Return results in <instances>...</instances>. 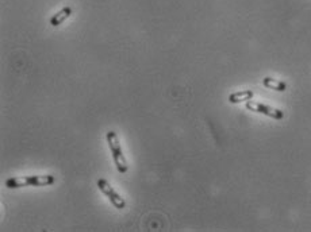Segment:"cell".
I'll return each instance as SVG.
<instances>
[{
    "instance_id": "3",
    "label": "cell",
    "mask_w": 311,
    "mask_h": 232,
    "mask_svg": "<svg viewBox=\"0 0 311 232\" xmlns=\"http://www.w3.org/2000/svg\"><path fill=\"white\" fill-rule=\"evenodd\" d=\"M96 185L97 188H99V191H100L103 194H106V196L108 197L110 202H111L112 205L117 208V209H123V208L126 207V201L123 200V197L119 196V194L114 191V188L110 185V182H108L107 180L100 178V180H97Z\"/></svg>"
},
{
    "instance_id": "5",
    "label": "cell",
    "mask_w": 311,
    "mask_h": 232,
    "mask_svg": "<svg viewBox=\"0 0 311 232\" xmlns=\"http://www.w3.org/2000/svg\"><path fill=\"white\" fill-rule=\"evenodd\" d=\"M71 15H72L71 7H64L62 10H60L57 14H54V15L51 16L50 25L53 26V27H57V26L61 25L64 20H67Z\"/></svg>"
},
{
    "instance_id": "7",
    "label": "cell",
    "mask_w": 311,
    "mask_h": 232,
    "mask_svg": "<svg viewBox=\"0 0 311 232\" xmlns=\"http://www.w3.org/2000/svg\"><path fill=\"white\" fill-rule=\"evenodd\" d=\"M263 84H264V86H267V88L275 89V91L277 92H284L287 89L286 82H283V81L280 80H276V78H272V77H266V78L263 80Z\"/></svg>"
},
{
    "instance_id": "6",
    "label": "cell",
    "mask_w": 311,
    "mask_h": 232,
    "mask_svg": "<svg viewBox=\"0 0 311 232\" xmlns=\"http://www.w3.org/2000/svg\"><path fill=\"white\" fill-rule=\"evenodd\" d=\"M255 96V93L253 91H241V92H234V93H231L229 96V101L230 103H233V104H238V103H242V101H249L253 99Z\"/></svg>"
},
{
    "instance_id": "1",
    "label": "cell",
    "mask_w": 311,
    "mask_h": 232,
    "mask_svg": "<svg viewBox=\"0 0 311 232\" xmlns=\"http://www.w3.org/2000/svg\"><path fill=\"white\" fill-rule=\"evenodd\" d=\"M56 182V177L51 174L46 176H23L12 177L5 181V187L10 189H18L23 187H49Z\"/></svg>"
},
{
    "instance_id": "2",
    "label": "cell",
    "mask_w": 311,
    "mask_h": 232,
    "mask_svg": "<svg viewBox=\"0 0 311 232\" xmlns=\"http://www.w3.org/2000/svg\"><path fill=\"white\" fill-rule=\"evenodd\" d=\"M106 139H107L108 146H110V152L112 154V158H114V162H115V166H117L118 172L125 174L129 170V165L126 158L123 155L122 147H121V143H119V138H118L117 132L108 131L106 134Z\"/></svg>"
},
{
    "instance_id": "4",
    "label": "cell",
    "mask_w": 311,
    "mask_h": 232,
    "mask_svg": "<svg viewBox=\"0 0 311 232\" xmlns=\"http://www.w3.org/2000/svg\"><path fill=\"white\" fill-rule=\"evenodd\" d=\"M246 110L249 111L257 112V114H263V115L269 116V117H273L276 120H280L284 117V114L280 110H276V108H272L269 106H266L263 103H259V101L249 100L246 101Z\"/></svg>"
}]
</instances>
